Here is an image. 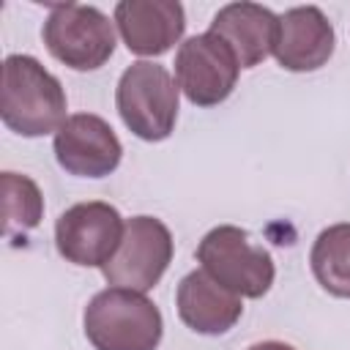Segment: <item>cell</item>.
<instances>
[{
    "mask_svg": "<svg viewBox=\"0 0 350 350\" xmlns=\"http://www.w3.org/2000/svg\"><path fill=\"white\" fill-rule=\"evenodd\" d=\"M66 90L30 55H8L3 63L0 118L19 137H44L66 123Z\"/></svg>",
    "mask_w": 350,
    "mask_h": 350,
    "instance_id": "cell-1",
    "label": "cell"
},
{
    "mask_svg": "<svg viewBox=\"0 0 350 350\" xmlns=\"http://www.w3.org/2000/svg\"><path fill=\"white\" fill-rule=\"evenodd\" d=\"M85 336L96 350H156L164 334L159 306L137 290L107 287L82 314Z\"/></svg>",
    "mask_w": 350,
    "mask_h": 350,
    "instance_id": "cell-2",
    "label": "cell"
},
{
    "mask_svg": "<svg viewBox=\"0 0 350 350\" xmlns=\"http://www.w3.org/2000/svg\"><path fill=\"white\" fill-rule=\"evenodd\" d=\"M178 104L180 88L175 77L153 60L131 63L118 79V115L126 129L145 142H161L172 134L178 120Z\"/></svg>",
    "mask_w": 350,
    "mask_h": 350,
    "instance_id": "cell-3",
    "label": "cell"
},
{
    "mask_svg": "<svg viewBox=\"0 0 350 350\" xmlns=\"http://www.w3.org/2000/svg\"><path fill=\"white\" fill-rule=\"evenodd\" d=\"M197 262L211 279L241 298H262L276 279L273 257L254 246L246 230L235 224L208 230L197 246Z\"/></svg>",
    "mask_w": 350,
    "mask_h": 350,
    "instance_id": "cell-4",
    "label": "cell"
},
{
    "mask_svg": "<svg viewBox=\"0 0 350 350\" xmlns=\"http://www.w3.org/2000/svg\"><path fill=\"white\" fill-rule=\"evenodd\" d=\"M41 38L55 60L74 71H96L115 52V22L96 5L57 3L49 8Z\"/></svg>",
    "mask_w": 350,
    "mask_h": 350,
    "instance_id": "cell-5",
    "label": "cell"
},
{
    "mask_svg": "<svg viewBox=\"0 0 350 350\" xmlns=\"http://www.w3.org/2000/svg\"><path fill=\"white\" fill-rule=\"evenodd\" d=\"M126 232L120 211L109 202L90 200L66 208L55 221V246L66 262L82 268H104Z\"/></svg>",
    "mask_w": 350,
    "mask_h": 350,
    "instance_id": "cell-6",
    "label": "cell"
},
{
    "mask_svg": "<svg viewBox=\"0 0 350 350\" xmlns=\"http://www.w3.org/2000/svg\"><path fill=\"white\" fill-rule=\"evenodd\" d=\"M172 232L156 216H131L115 257L101 268L112 287L148 293L172 262Z\"/></svg>",
    "mask_w": 350,
    "mask_h": 350,
    "instance_id": "cell-7",
    "label": "cell"
},
{
    "mask_svg": "<svg viewBox=\"0 0 350 350\" xmlns=\"http://www.w3.org/2000/svg\"><path fill=\"white\" fill-rule=\"evenodd\" d=\"M241 63L230 44L216 33L186 38L175 52V82L194 107H216L230 98Z\"/></svg>",
    "mask_w": 350,
    "mask_h": 350,
    "instance_id": "cell-8",
    "label": "cell"
},
{
    "mask_svg": "<svg viewBox=\"0 0 350 350\" xmlns=\"http://www.w3.org/2000/svg\"><path fill=\"white\" fill-rule=\"evenodd\" d=\"M55 159L68 175L104 178L118 170L123 145L101 115L77 112L55 131Z\"/></svg>",
    "mask_w": 350,
    "mask_h": 350,
    "instance_id": "cell-9",
    "label": "cell"
},
{
    "mask_svg": "<svg viewBox=\"0 0 350 350\" xmlns=\"http://www.w3.org/2000/svg\"><path fill=\"white\" fill-rule=\"evenodd\" d=\"M115 25L131 55L159 57L183 38L186 14L178 0H120Z\"/></svg>",
    "mask_w": 350,
    "mask_h": 350,
    "instance_id": "cell-10",
    "label": "cell"
},
{
    "mask_svg": "<svg viewBox=\"0 0 350 350\" xmlns=\"http://www.w3.org/2000/svg\"><path fill=\"white\" fill-rule=\"evenodd\" d=\"M336 46V33L317 5H298L279 16L273 57L282 68L304 74L323 68Z\"/></svg>",
    "mask_w": 350,
    "mask_h": 350,
    "instance_id": "cell-11",
    "label": "cell"
},
{
    "mask_svg": "<svg viewBox=\"0 0 350 350\" xmlns=\"http://www.w3.org/2000/svg\"><path fill=\"white\" fill-rule=\"evenodd\" d=\"M175 306L183 325L202 336H221L227 334L243 314L241 295L221 287L211 279L202 268L186 273L175 290Z\"/></svg>",
    "mask_w": 350,
    "mask_h": 350,
    "instance_id": "cell-12",
    "label": "cell"
},
{
    "mask_svg": "<svg viewBox=\"0 0 350 350\" xmlns=\"http://www.w3.org/2000/svg\"><path fill=\"white\" fill-rule=\"evenodd\" d=\"M276 27H279V16L271 8L241 0L221 5L208 30L230 44L241 68H254L268 55H273Z\"/></svg>",
    "mask_w": 350,
    "mask_h": 350,
    "instance_id": "cell-13",
    "label": "cell"
},
{
    "mask_svg": "<svg viewBox=\"0 0 350 350\" xmlns=\"http://www.w3.org/2000/svg\"><path fill=\"white\" fill-rule=\"evenodd\" d=\"M317 284L336 298H350V221L325 227L309 252Z\"/></svg>",
    "mask_w": 350,
    "mask_h": 350,
    "instance_id": "cell-14",
    "label": "cell"
},
{
    "mask_svg": "<svg viewBox=\"0 0 350 350\" xmlns=\"http://www.w3.org/2000/svg\"><path fill=\"white\" fill-rule=\"evenodd\" d=\"M3 211H5V235L25 238L41 224L44 197L36 180L19 172H3Z\"/></svg>",
    "mask_w": 350,
    "mask_h": 350,
    "instance_id": "cell-15",
    "label": "cell"
},
{
    "mask_svg": "<svg viewBox=\"0 0 350 350\" xmlns=\"http://www.w3.org/2000/svg\"><path fill=\"white\" fill-rule=\"evenodd\" d=\"M246 350H295L293 345L287 342H276V339H268V342H257V345H249Z\"/></svg>",
    "mask_w": 350,
    "mask_h": 350,
    "instance_id": "cell-16",
    "label": "cell"
}]
</instances>
